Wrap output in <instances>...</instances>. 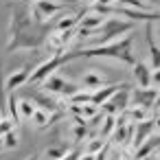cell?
<instances>
[{
	"mask_svg": "<svg viewBox=\"0 0 160 160\" xmlns=\"http://www.w3.org/2000/svg\"><path fill=\"white\" fill-rule=\"evenodd\" d=\"M64 57H66V62H72V59H79V57H88V59L103 57V59H121L127 66L136 64L134 40H132L129 33L118 38V40H112L108 44H97L92 48H81V51H75V53H64Z\"/></svg>",
	"mask_w": 160,
	"mask_h": 160,
	"instance_id": "6da1fadb",
	"label": "cell"
},
{
	"mask_svg": "<svg viewBox=\"0 0 160 160\" xmlns=\"http://www.w3.org/2000/svg\"><path fill=\"white\" fill-rule=\"evenodd\" d=\"M134 31V22L132 20H121V18H105V22L97 29V33H101V42L99 44H108L112 40H118L127 33Z\"/></svg>",
	"mask_w": 160,
	"mask_h": 160,
	"instance_id": "7a4b0ae2",
	"label": "cell"
},
{
	"mask_svg": "<svg viewBox=\"0 0 160 160\" xmlns=\"http://www.w3.org/2000/svg\"><path fill=\"white\" fill-rule=\"evenodd\" d=\"M42 42H44V33H42V31H35V27H33V29H29V31H24V33H20V35L11 38V40L7 42V51H9V53L40 51V48H42Z\"/></svg>",
	"mask_w": 160,
	"mask_h": 160,
	"instance_id": "3957f363",
	"label": "cell"
},
{
	"mask_svg": "<svg viewBox=\"0 0 160 160\" xmlns=\"http://www.w3.org/2000/svg\"><path fill=\"white\" fill-rule=\"evenodd\" d=\"M33 29V18H31V7L24 2V5H18L13 7L11 11V18H9V40Z\"/></svg>",
	"mask_w": 160,
	"mask_h": 160,
	"instance_id": "277c9868",
	"label": "cell"
},
{
	"mask_svg": "<svg viewBox=\"0 0 160 160\" xmlns=\"http://www.w3.org/2000/svg\"><path fill=\"white\" fill-rule=\"evenodd\" d=\"M64 11V5L57 0H33L31 2V16L35 24H46L51 18L59 16Z\"/></svg>",
	"mask_w": 160,
	"mask_h": 160,
	"instance_id": "5b68a950",
	"label": "cell"
},
{
	"mask_svg": "<svg viewBox=\"0 0 160 160\" xmlns=\"http://www.w3.org/2000/svg\"><path fill=\"white\" fill-rule=\"evenodd\" d=\"M42 88H44V92H48V94H59V97H66V99H70L77 90H81L77 83H72L70 79H66V77H62V75H55V72L42 81Z\"/></svg>",
	"mask_w": 160,
	"mask_h": 160,
	"instance_id": "8992f818",
	"label": "cell"
},
{
	"mask_svg": "<svg viewBox=\"0 0 160 160\" xmlns=\"http://www.w3.org/2000/svg\"><path fill=\"white\" fill-rule=\"evenodd\" d=\"M66 64V57H64V53L62 55H51L46 62H42V64H38L35 68H31V75H29V81L33 83V86H42V81L46 79V77H51L59 66H64Z\"/></svg>",
	"mask_w": 160,
	"mask_h": 160,
	"instance_id": "52a82bcc",
	"label": "cell"
},
{
	"mask_svg": "<svg viewBox=\"0 0 160 160\" xmlns=\"http://www.w3.org/2000/svg\"><path fill=\"white\" fill-rule=\"evenodd\" d=\"M129 90L132 88H123V90H118V92H114L103 105H101V110L105 112V114H123L127 108H129Z\"/></svg>",
	"mask_w": 160,
	"mask_h": 160,
	"instance_id": "ba28073f",
	"label": "cell"
},
{
	"mask_svg": "<svg viewBox=\"0 0 160 160\" xmlns=\"http://www.w3.org/2000/svg\"><path fill=\"white\" fill-rule=\"evenodd\" d=\"M114 13L129 18L132 22H160V13L158 11H142V9H129V7H121L114 5Z\"/></svg>",
	"mask_w": 160,
	"mask_h": 160,
	"instance_id": "9c48e42d",
	"label": "cell"
},
{
	"mask_svg": "<svg viewBox=\"0 0 160 160\" xmlns=\"http://www.w3.org/2000/svg\"><path fill=\"white\" fill-rule=\"evenodd\" d=\"M156 92H158V88H132L129 90V105H140V108L151 110Z\"/></svg>",
	"mask_w": 160,
	"mask_h": 160,
	"instance_id": "30bf717a",
	"label": "cell"
},
{
	"mask_svg": "<svg viewBox=\"0 0 160 160\" xmlns=\"http://www.w3.org/2000/svg\"><path fill=\"white\" fill-rule=\"evenodd\" d=\"M156 132V123H153V118L149 116V118H145V121H140V123H134V138H132V147H134V151L151 136Z\"/></svg>",
	"mask_w": 160,
	"mask_h": 160,
	"instance_id": "8fae6325",
	"label": "cell"
},
{
	"mask_svg": "<svg viewBox=\"0 0 160 160\" xmlns=\"http://www.w3.org/2000/svg\"><path fill=\"white\" fill-rule=\"evenodd\" d=\"M123 88H132V83H127V81H121V83H110V86H101V88H97V90H92V103L94 105H103L114 92H118V90H123Z\"/></svg>",
	"mask_w": 160,
	"mask_h": 160,
	"instance_id": "7c38bea8",
	"label": "cell"
},
{
	"mask_svg": "<svg viewBox=\"0 0 160 160\" xmlns=\"http://www.w3.org/2000/svg\"><path fill=\"white\" fill-rule=\"evenodd\" d=\"M38 108H42V110H46V112H62L59 110V103L48 94V92H42V90H38V88H31V97H29Z\"/></svg>",
	"mask_w": 160,
	"mask_h": 160,
	"instance_id": "4fadbf2b",
	"label": "cell"
},
{
	"mask_svg": "<svg viewBox=\"0 0 160 160\" xmlns=\"http://www.w3.org/2000/svg\"><path fill=\"white\" fill-rule=\"evenodd\" d=\"M57 118H62V112H46V110L38 108L35 114L31 116V123H33L35 129H48Z\"/></svg>",
	"mask_w": 160,
	"mask_h": 160,
	"instance_id": "5bb4252c",
	"label": "cell"
},
{
	"mask_svg": "<svg viewBox=\"0 0 160 160\" xmlns=\"http://www.w3.org/2000/svg\"><path fill=\"white\" fill-rule=\"evenodd\" d=\"M29 75H31V68H29V66H22V68H18L16 72H11V75L5 79L7 92H13V90H18L20 86H24V83L29 81Z\"/></svg>",
	"mask_w": 160,
	"mask_h": 160,
	"instance_id": "9a60e30c",
	"label": "cell"
},
{
	"mask_svg": "<svg viewBox=\"0 0 160 160\" xmlns=\"http://www.w3.org/2000/svg\"><path fill=\"white\" fill-rule=\"evenodd\" d=\"M132 72H134V79L138 83V88H149L151 86V66L145 64V62H138L132 66Z\"/></svg>",
	"mask_w": 160,
	"mask_h": 160,
	"instance_id": "2e32d148",
	"label": "cell"
},
{
	"mask_svg": "<svg viewBox=\"0 0 160 160\" xmlns=\"http://www.w3.org/2000/svg\"><path fill=\"white\" fill-rule=\"evenodd\" d=\"M156 149H160V134H151L136 151H134V160H142V158H149Z\"/></svg>",
	"mask_w": 160,
	"mask_h": 160,
	"instance_id": "e0dca14e",
	"label": "cell"
},
{
	"mask_svg": "<svg viewBox=\"0 0 160 160\" xmlns=\"http://www.w3.org/2000/svg\"><path fill=\"white\" fill-rule=\"evenodd\" d=\"M46 48L53 53V55H62L66 48H68V44L64 42V31H51L48 35H46Z\"/></svg>",
	"mask_w": 160,
	"mask_h": 160,
	"instance_id": "ac0fdd59",
	"label": "cell"
},
{
	"mask_svg": "<svg viewBox=\"0 0 160 160\" xmlns=\"http://www.w3.org/2000/svg\"><path fill=\"white\" fill-rule=\"evenodd\" d=\"M105 22V16H99V13H94V11H83V16H81V20H79V27L81 29H88V31H92V33H97V29L101 27Z\"/></svg>",
	"mask_w": 160,
	"mask_h": 160,
	"instance_id": "d6986e66",
	"label": "cell"
},
{
	"mask_svg": "<svg viewBox=\"0 0 160 160\" xmlns=\"http://www.w3.org/2000/svg\"><path fill=\"white\" fill-rule=\"evenodd\" d=\"M147 44H149V64L151 68H160V46L153 42V29H151V22H147Z\"/></svg>",
	"mask_w": 160,
	"mask_h": 160,
	"instance_id": "ffe728a7",
	"label": "cell"
},
{
	"mask_svg": "<svg viewBox=\"0 0 160 160\" xmlns=\"http://www.w3.org/2000/svg\"><path fill=\"white\" fill-rule=\"evenodd\" d=\"M81 83L86 86V90H97V88L105 86V77L99 75L97 70H88V72L81 77Z\"/></svg>",
	"mask_w": 160,
	"mask_h": 160,
	"instance_id": "44dd1931",
	"label": "cell"
},
{
	"mask_svg": "<svg viewBox=\"0 0 160 160\" xmlns=\"http://www.w3.org/2000/svg\"><path fill=\"white\" fill-rule=\"evenodd\" d=\"M81 16H83V11H81V13H68V16H64V18H59V20H57L55 29H57V31L77 29V27H79V20H81Z\"/></svg>",
	"mask_w": 160,
	"mask_h": 160,
	"instance_id": "7402d4cb",
	"label": "cell"
},
{
	"mask_svg": "<svg viewBox=\"0 0 160 160\" xmlns=\"http://www.w3.org/2000/svg\"><path fill=\"white\" fill-rule=\"evenodd\" d=\"M35 110H38V105L31 99H18V116H20V121H31Z\"/></svg>",
	"mask_w": 160,
	"mask_h": 160,
	"instance_id": "603a6c76",
	"label": "cell"
},
{
	"mask_svg": "<svg viewBox=\"0 0 160 160\" xmlns=\"http://www.w3.org/2000/svg\"><path fill=\"white\" fill-rule=\"evenodd\" d=\"M125 114H127V118H129L132 123H140V121L149 118V110H147V108H140V105L127 108V110H125Z\"/></svg>",
	"mask_w": 160,
	"mask_h": 160,
	"instance_id": "cb8c5ba5",
	"label": "cell"
},
{
	"mask_svg": "<svg viewBox=\"0 0 160 160\" xmlns=\"http://www.w3.org/2000/svg\"><path fill=\"white\" fill-rule=\"evenodd\" d=\"M72 105H86V103H92V90H77L70 99H68Z\"/></svg>",
	"mask_w": 160,
	"mask_h": 160,
	"instance_id": "d4e9b609",
	"label": "cell"
},
{
	"mask_svg": "<svg viewBox=\"0 0 160 160\" xmlns=\"http://www.w3.org/2000/svg\"><path fill=\"white\" fill-rule=\"evenodd\" d=\"M0 116H7V88L2 77V57H0Z\"/></svg>",
	"mask_w": 160,
	"mask_h": 160,
	"instance_id": "484cf974",
	"label": "cell"
},
{
	"mask_svg": "<svg viewBox=\"0 0 160 160\" xmlns=\"http://www.w3.org/2000/svg\"><path fill=\"white\" fill-rule=\"evenodd\" d=\"M114 127H116V116H114V114H105V116H103V127H101V138H103V140L110 138L112 132H114Z\"/></svg>",
	"mask_w": 160,
	"mask_h": 160,
	"instance_id": "4316f807",
	"label": "cell"
},
{
	"mask_svg": "<svg viewBox=\"0 0 160 160\" xmlns=\"http://www.w3.org/2000/svg\"><path fill=\"white\" fill-rule=\"evenodd\" d=\"M18 140H20V136H18L16 129L2 134V149H16V147H18Z\"/></svg>",
	"mask_w": 160,
	"mask_h": 160,
	"instance_id": "83f0119b",
	"label": "cell"
},
{
	"mask_svg": "<svg viewBox=\"0 0 160 160\" xmlns=\"http://www.w3.org/2000/svg\"><path fill=\"white\" fill-rule=\"evenodd\" d=\"M66 151H68V149H66V145H55V147H48V149L44 151V156H46L48 160H59Z\"/></svg>",
	"mask_w": 160,
	"mask_h": 160,
	"instance_id": "f1b7e54d",
	"label": "cell"
},
{
	"mask_svg": "<svg viewBox=\"0 0 160 160\" xmlns=\"http://www.w3.org/2000/svg\"><path fill=\"white\" fill-rule=\"evenodd\" d=\"M11 129H16V123L9 116H2V118H0V136L7 134V132H11Z\"/></svg>",
	"mask_w": 160,
	"mask_h": 160,
	"instance_id": "f546056e",
	"label": "cell"
},
{
	"mask_svg": "<svg viewBox=\"0 0 160 160\" xmlns=\"http://www.w3.org/2000/svg\"><path fill=\"white\" fill-rule=\"evenodd\" d=\"M103 145H105V140L99 136V138H94V140H90V142H88V149H86V153H97V151H99Z\"/></svg>",
	"mask_w": 160,
	"mask_h": 160,
	"instance_id": "4dcf8cb0",
	"label": "cell"
},
{
	"mask_svg": "<svg viewBox=\"0 0 160 160\" xmlns=\"http://www.w3.org/2000/svg\"><path fill=\"white\" fill-rule=\"evenodd\" d=\"M79 158H81V151L79 149H72V151H66L59 160H79Z\"/></svg>",
	"mask_w": 160,
	"mask_h": 160,
	"instance_id": "1f68e13d",
	"label": "cell"
},
{
	"mask_svg": "<svg viewBox=\"0 0 160 160\" xmlns=\"http://www.w3.org/2000/svg\"><path fill=\"white\" fill-rule=\"evenodd\" d=\"M151 83L160 88V68H156V70H151Z\"/></svg>",
	"mask_w": 160,
	"mask_h": 160,
	"instance_id": "d6a6232c",
	"label": "cell"
},
{
	"mask_svg": "<svg viewBox=\"0 0 160 160\" xmlns=\"http://www.w3.org/2000/svg\"><path fill=\"white\" fill-rule=\"evenodd\" d=\"M153 110H160V88L156 92V99H153Z\"/></svg>",
	"mask_w": 160,
	"mask_h": 160,
	"instance_id": "836d02e7",
	"label": "cell"
},
{
	"mask_svg": "<svg viewBox=\"0 0 160 160\" xmlns=\"http://www.w3.org/2000/svg\"><path fill=\"white\" fill-rule=\"evenodd\" d=\"M57 2H62L66 7V5H77V2H81V0H57Z\"/></svg>",
	"mask_w": 160,
	"mask_h": 160,
	"instance_id": "e575fe53",
	"label": "cell"
},
{
	"mask_svg": "<svg viewBox=\"0 0 160 160\" xmlns=\"http://www.w3.org/2000/svg\"><path fill=\"white\" fill-rule=\"evenodd\" d=\"M153 123H156V129H160V116H153Z\"/></svg>",
	"mask_w": 160,
	"mask_h": 160,
	"instance_id": "d590c367",
	"label": "cell"
},
{
	"mask_svg": "<svg viewBox=\"0 0 160 160\" xmlns=\"http://www.w3.org/2000/svg\"><path fill=\"white\" fill-rule=\"evenodd\" d=\"M27 160H40V156H38V153H33V156H29Z\"/></svg>",
	"mask_w": 160,
	"mask_h": 160,
	"instance_id": "8d00e7d4",
	"label": "cell"
},
{
	"mask_svg": "<svg viewBox=\"0 0 160 160\" xmlns=\"http://www.w3.org/2000/svg\"><path fill=\"white\" fill-rule=\"evenodd\" d=\"M86 2H88V7H92V5L97 2V0H86Z\"/></svg>",
	"mask_w": 160,
	"mask_h": 160,
	"instance_id": "74e56055",
	"label": "cell"
},
{
	"mask_svg": "<svg viewBox=\"0 0 160 160\" xmlns=\"http://www.w3.org/2000/svg\"><path fill=\"white\" fill-rule=\"evenodd\" d=\"M149 2H151V5H160V0H149Z\"/></svg>",
	"mask_w": 160,
	"mask_h": 160,
	"instance_id": "f35d334b",
	"label": "cell"
},
{
	"mask_svg": "<svg viewBox=\"0 0 160 160\" xmlns=\"http://www.w3.org/2000/svg\"><path fill=\"white\" fill-rule=\"evenodd\" d=\"M0 118H2V116H0Z\"/></svg>",
	"mask_w": 160,
	"mask_h": 160,
	"instance_id": "ab89813d",
	"label": "cell"
},
{
	"mask_svg": "<svg viewBox=\"0 0 160 160\" xmlns=\"http://www.w3.org/2000/svg\"><path fill=\"white\" fill-rule=\"evenodd\" d=\"M158 116H160V114H158Z\"/></svg>",
	"mask_w": 160,
	"mask_h": 160,
	"instance_id": "60d3db41",
	"label": "cell"
}]
</instances>
